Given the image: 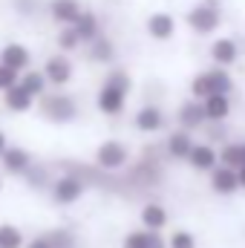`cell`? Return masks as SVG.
Segmentation results:
<instances>
[{
  "label": "cell",
  "mask_w": 245,
  "mask_h": 248,
  "mask_svg": "<svg viewBox=\"0 0 245 248\" xmlns=\"http://www.w3.org/2000/svg\"><path fill=\"white\" fill-rule=\"evenodd\" d=\"M170 248H196V240L187 234V231H176L173 237H170V243H168Z\"/></svg>",
  "instance_id": "obj_28"
},
{
  "label": "cell",
  "mask_w": 245,
  "mask_h": 248,
  "mask_svg": "<svg viewBox=\"0 0 245 248\" xmlns=\"http://www.w3.org/2000/svg\"><path fill=\"white\" fill-rule=\"evenodd\" d=\"M147 32H150L153 38H159V41H168V38L176 32V20H173L170 15H165V12L150 15V20H147Z\"/></svg>",
  "instance_id": "obj_8"
},
{
  "label": "cell",
  "mask_w": 245,
  "mask_h": 248,
  "mask_svg": "<svg viewBox=\"0 0 245 248\" xmlns=\"http://www.w3.org/2000/svg\"><path fill=\"white\" fill-rule=\"evenodd\" d=\"M44 75H46V81H52V84H66V81L72 78V63L66 61L63 55H55V58L46 61Z\"/></svg>",
  "instance_id": "obj_7"
},
{
  "label": "cell",
  "mask_w": 245,
  "mask_h": 248,
  "mask_svg": "<svg viewBox=\"0 0 245 248\" xmlns=\"http://www.w3.org/2000/svg\"><path fill=\"white\" fill-rule=\"evenodd\" d=\"M243 150H245V144H243Z\"/></svg>",
  "instance_id": "obj_33"
},
{
  "label": "cell",
  "mask_w": 245,
  "mask_h": 248,
  "mask_svg": "<svg viewBox=\"0 0 245 248\" xmlns=\"http://www.w3.org/2000/svg\"><path fill=\"white\" fill-rule=\"evenodd\" d=\"M190 165L196 170H216V150L208 144H196L190 153Z\"/></svg>",
  "instance_id": "obj_12"
},
{
  "label": "cell",
  "mask_w": 245,
  "mask_h": 248,
  "mask_svg": "<svg viewBox=\"0 0 245 248\" xmlns=\"http://www.w3.org/2000/svg\"><path fill=\"white\" fill-rule=\"evenodd\" d=\"M23 246V234L15 225H0V248H20Z\"/></svg>",
  "instance_id": "obj_24"
},
{
  "label": "cell",
  "mask_w": 245,
  "mask_h": 248,
  "mask_svg": "<svg viewBox=\"0 0 245 248\" xmlns=\"http://www.w3.org/2000/svg\"><path fill=\"white\" fill-rule=\"evenodd\" d=\"M6 107H9V110H15V113H23V110H29V107H32V95L17 84L15 90H9V93H6Z\"/></svg>",
  "instance_id": "obj_20"
},
{
  "label": "cell",
  "mask_w": 245,
  "mask_h": 248,
  "mask_svg": "<svg viewBox=\"0 0 245 248\" xmlns=\"http://www.w3.org/2000/svg\"><path fill=\"white\" fill-rule=\"evenodd\" d=\"M202 104H205V116H208L211 122H222V119L228 116V110H231L228 95H211V98L202 101Z\"/></svg>",
  "instance_id": "obj_14"
},
{
  "label": "cell",
  "mask_w": 245,
  "mask_h": 248,
  "mask_svg": "<svg viewBox=\"0 0 245 248\" xmlns=\"http://www.w3.org/2000/svg\"><path fill=\"white\" fill-rule=\"evenodd\" d=\"M162 124H165V119H162L159 107H141L138 116H136V127L138 130H159Z\"/></svg>",
  "instance_id": "obj_19"
},
{
  "label": "cell",
  "mask_w": 245,
  "mask_h": 248,
  "mask_svg": "<svg viewBox=\"0 0 245 248\" xmlns=\"http://www.w3.org/2000/svg\"><path fill=\"white\" fill-rule=\"evenodd\" d=\"M92 58H95V61H110V58H113V44H110V41H95Z\"/></svg>",
  "instance_id": "obj_27"
},
{
  "label": "cell",
  "mask_w": 245,
  "mask_h": 248,
  "mask_svg": "<svg viewBox=\"0 0 245 248\" xmlns=\"http://www.w3.org/2000/svg\"><path fill=\"white\" fill-rule=\"evenodd\" d=\"M193 139L187 136V133H173L170 139H168V150H170V156H176V159H190V153H193Z\"/></svg>",
  "instance_id": "obj_16"
},
{
  "label": "cell",
  "mask_w": 245,
  "mask_h": 248,
  "mask_svg": "<svg viewBox=\"0 0 245 248\" xmlns=\"http://www.w3.org/2000/svg\"><path fill=\"white\" fill-rule=\"evenodd\" d=\"M29 153L26 150H20V147H9L6 153H3V165L12 170V173H26L29 170Z\"/></svg>",
  "instance_id": "obj_13"
},
{
  "label": "cell",
  "mask_w": 245,
  "mask_h": 248,
  "mask_svg": "<svg viewBox=\"0 0 245 248\" xmlns=\"http://www.w3.org/2000/svg\"><path fill=\"white\" fill-rule=\"evenodd\" d=\"M127 90H130V78H127L124 72L110 75V81H107V84L101 87V93H98V110H101V113L116 116V113L124 107Z\"/></svg>",
  "instance_id": "obj_1"
},
{
  "label": "cell",
  "mask_w": 245,
  "mask_h": 248,
  "mask_svg": "<svg viewBox=\"0 0 245 248\" xmlns=\"http://www.w3.org/2000/svg\"><path fill=\"white\" fill-rule=\"evenodd\" d=\"M17 84H20L17 69H12V66H3V63H0V90H3V93H9V90H15Z\"/></svg>",
  "instance_id": "obj_25"
},
{
  "label": "cell",
  "mask_w": 245,
  "mask_h": 248,
  "mask_svg": "<svg viewBox=\"0 0 245 248\" xmlns=\"http://www.w3.org/2000/svg\"><path fill=\"white\" fill-rule=\"evenodd\" d=\"M211 55H214V61H216V63L228 66V63L237 61V44H234V41H228V38H219V41L211 46Z\"/></svg>",
  "instance_id": "obj_15"
},
{
  "label": "cell",
  "mask_w": 245,
  "mask_h": 248,
  "mask_svg": "<svg viewBox=\"0 0 245 248\" xmlns=\"http://www.w3.org/2000/svg\"><path fill=\"white\" fill-rule=\"evenodd\" d=\"M0 63L20 72V69L29 63V49L20 46V44H9V46H3V52H0Z\"/></svg>",
  "instance_id": "obj_9"
},
{
  "label": "cell",
  "mask_w": 245,
  "mask_h": 248,
  "mask_svg": "<svg viewBox=\"0 0 245 248\" xmlns=\"http://www.w3.org/2000/svg\"><path fill=\"white\" fill-rule=\"evenodd\" d=\"M187 23L199 35H208V32H214L219 26V9H214V6H196V9H190Z\"/></svg>",
  "instance_id": "obj_3"
},
{
  "label": "cell",
  "mask_w": 245,
  "mask_h": 248,
  "mask_svg": "<svg viewBox=\"0 0 245 248\" xmlns=\"http://www.w3.org/2000/svg\"><path fill=\"white\" fill-rule=\"evenodd\" d=\"M52 15H55V20L75 26V20H78L84 12H81V3H78V0H52Z\"/></svg>",
  "instance_id": "obj_10"
},
{
  "label": "cell",
  "mask_w": 245,
  "mask_h": 248,
  "mask_svg": "<svg viewBox=\"0 0 245 248\" xmlns=\"http://www.w3.org/2000/svg\"><path fill=\"white\" fill-rule=\"evenodd\" d=\"M150 240H153V234H150V231H136V234H127L124 248H153V246H150Z\"/></svg>",
  "instance_id": "obj_26"
},
{
  "label": "cell",
  "mask_w": 245,
  "mask_h": 248,
  "mask_svg": "<svg viewBox=\"0 0 245 248\" xmlns=\"http://www.w3.org/2000/svg\"><path fill=\"white\" fill-rule=\"evenodd\" d=\"M75 35L81 38V41H98V20L90 15V12H84L78 20H75Z\"/></svg>",
  "instance_id": "obj_17"
},
{
  "label": "cell",
  "mask_w": 245,
  "mask_h": 248,
  "mask_svg": "<svg viewBox=\"0 0 245 248\" xmlns=\"http://www.w3.org/2000/svg\"><path fill=\"white\" fill-rule=\"evenodd\" d=\"M29 248H52V246H49V240H35Z\"/></svg>",
  "instance_id": "obj_30"
},
{
  "label": "cell",
  "mask_w": 245,
  "mask_h": 248,
  "mask_svg": "<svg viewBox=\"0 0 245 248\" xmlns=\"http://www.w3.org/2000/svg\"><path fill=\"white\" fill-rule=\"evenodd\" d=\"M237 176H240V185L245 187V165H243V168H240V170H237Z\"/></svg>",
  "instance_id": "obj_31"
},
{
  "label": "cell",
  "mask_w": 245,
  "mask_h": 248,
  "mask_svg": "<svg viewBox=\"0 0 245 248\" xmlns=\"http://www.w3.org/2000/svg\"><path fill=\"white\" fill-rule=\"evenodd\" d=\"M245 165V150L243 144H228L222 150V168H231V170H240Z\"/></svg>",
  "instance_id": "obj_22"
},
{
  "label": "cell",
  "mask_w": 245,
  "mask_h": 248,
  "mask_svg": "<svg viewBox=\"0 0 245 248\" xmlns=\"http://www.w3.org/2000/svg\"><path fill=\"white\" fill-rule=\"evenodd\" d=\"M179 122H182L184 127H199L202 122H208V116H205V104L187 101L182 110H179Z\"/></svg>",
  "instance_id": "obj_18"
},
{
  "label": "cell",
  "mask_w": 245,
  "mask_h": 248,
  "mask_svg": "<svg viewBox=\"0 0 245 248\" xmlns=\"http://www.w3.org/2000/svg\"><path fill=\"white\" fill-rule=\"evenodd\" d=\"M124 162H127L124 144H119V141H104V144L98 147V165H101V168L116 170V168H122Z\"/></svg>",
  "instance_id": "obj_4"
},
{
  "label": "cell",
  "mask_w": 245,
  "mask_h": 248,
  "mask_svg": "<svg viewBox=\"0 0 245 248\" xmlns=\"http://www.w3.org/2000/svg\"><path fill=\"white\" fill-rule=\"evenodd\" d=\"M190 90H193L196 98H205V101H208L211 95H228L231 78H228V72H222V69H211V72L199 75V78L190 84Z\"/></svg>",
  "instance_id": "obj_2"
},
{
  "label": "cell",
  "mask_w": 245,
  "mask_h": 248,
  "mask_svg": "<svg viewBox=\"0 0 245 248\" xmlns=\"http://www.w3.org/2000/svg\"><path fill=\"white\" fill-rule=\"evenodd\" d=\"M81 193H84V185L75 176H63V179L55 182V202H61V205H69V202L81 199Z\"/></svg>",
  "instance_id": "obj_6"
},
{
  "label": "cell",
  "mask_w": 245,
  "mask_h": 248,
  "mask_svg": "<svg viewBox=\"0 0 245 248\" xmlns=\"http://www.w3.org/2000/svg\"><path fill=\"white\" fill-rule=\"evenodd\" d=\"M44 84H46V75H44V72H26V75L20 78V87H23L32 98L44 93Z\"/></svg>",
  "instance_id": "obj_23"
},
{
  "label": "cell",
  "mask_w": 245,
  "mask_h": 248,
  "mask_svg": "<svg viewBox=\"0 0 245 248\" xmlns=\"http://www.w3.org/2000/svg\"><path fill=\"white\" fill-rule=\"evenodd\" d=\"M211 185H214V190H219V193H234L240 187V176L231 168H219V170H214Z\"/></svg>",
  "instance_id": "obj_11"
},
{
  "label": "cell",
  "mask_w": 245,
  "mask_h": 248,
  "mask_svg": "<svg viewBox=\"0 0 245 248\" xmlns=\"http://www.w3.org/2000/svg\"><path fill=\"white\" fill-rule=\"evenodd\" d=\"M6 150H9V147H6V136L0 133V153H6Z\"/></svg>",
  "instance_id": "obj_32"
},
{
  "label": "cell",
  "mask_w": 245,
  "mask_h": 248,
  "mask_svg": "<svg viewBox=\"0 0 245 248\" xmlns=\"http://www.w3.org/2000/svg\"><path fill=\"white\" fill-rule=\"evenodd\" d=\"M78 44H81V38L75 35V29H66V32L58 35V46H61V49H75Z\"/></svg>",
  "instance_id": "obj_29"
},
{
  "label": "cell",
  "mask_w": 245,
  "mask_h": 248,
  "mask_svg": "<svg viewBox=\"0 0 245 248\" xmlns=\"http://www.w3.org/2000/svg\"><path fill=\"white\" fill-rule=\"evenodd\" d=\"M44 113L55 122H69L75 116V104L72 98H63V95H55V98H46L44 101Z\"/></svg>",
  "instance_id": "obj_5"
},
{
  "label": "cell",
  "mask_w": 245,
  "mask_h": 248,
  "mask_svg": "<svg viewBox=\"0 0 245 248\" xmlns=\"http://www.w3.org/2000/svg\"><path fill=\"white\" fill-rule=\"evenodd\" d=\"M141 222H144L147 231H159V228L168 222V214H165L162 205H147V208L141 211Z\"/></svg>",
  "instance_id": "obj_21"
}]
</instances>
